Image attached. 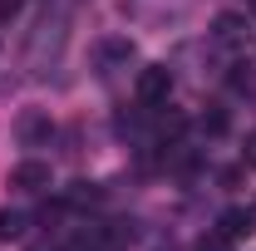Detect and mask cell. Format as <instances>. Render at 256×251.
<instances>
[{
    "instance_id": "12",
    "label": "cell",
    "mask_w": 256,
    "mask_h": 251,
    "mask_svg": "<svg viewBox=\"0 0 256 251\" xmlns=\"http://www.w3.org/2000/svg\"><path fill=\"white\" fill-rule=\"evenodd\" d=\"M197 251H232V242H226L222 232H207V236L197 242Z\"/></svg>"
},
{
    "instance_id": "8",
    "label": "cell",
    "mask_w": 256,
    "mask_h": 251,
    "mask_svg": "<svg viewBox=\"0 0 256 251\" xmlns=\"http://www.w3.org/2000/svg\"><path fill=\"white\" fill-rule=\"evenodd\" d=\"M25 226H30V217H25V212L0 207V242H20V236H25Z\"/></svg>"
},
{
    "instance_id": "4",
    "label": "cell",
    "mask_w": 256,
    "mask_h": 251,
    "mask_svg": "<svg viewBox=\"0 0 256 251\" xmlns=\"http://www.w3.org/2000/svg\"><path fill=\"white\" fill-rule=\"evenodd\" d=\"M15 138H20V148H50V138H54V124H50V114H40V108H25V114L15 118Z\"/></svg>"
},
{
    "instance_id": "1",
    "label": "cell",
    "mask_w": 256,
    "mask_h": 251,
    "mask_svg": "<svg viewBox=\"0 0 256 251\" xmlns=\"http://www.w3.org/2000/svg\"><path fill=\"white\" fill-rule=\"evenodd\" d=\"M64 40H69V20H64L60 10H50L40 25H34V34H30V50H25V64H30V74L34 79H44L54 64H60V54H64Z\"/></svg>"
},
{
    "instance_id": "3",
    "label": "cell",
    "mask_w": 256,
    "mask_h": 251,
    "mask_svg": "<svg viewBox=\"0 0 256 251\" xmlns=\"http://www.w3.org/2000/svg\"><path fill=\"white\" fill-rule=\"evenodd\" d=\"M207 40H212L222 54H236V50H246L252 25H246V15H217V20H212V30H207Z\"/></svg>"
},
{
    "instance_id": "6",
    "label": "cell",
    "mask_w": 256,
    "mask_h": 251,
    "mask_svg": "<svg viewBox=\"0 0 256 251\" xmlns=\"http://www.w3.org/2000/svg\"><path fill=\"white\" fill-rule=\"evenodd\" d=\"M10 188L34 197V192H50V162H40V158H25V162H15L10 168Z\"/></svg>"
},
{
    "instance_id": "11",
    "label": "cell",
    "mask_w": 256,
    "mask_h": 251,
    "mask_svg": "<svg viewBox=\"0 0 256 251\" xmlns=\"http://www.w3.org/2000/svg\"><path fill=\"white\" fill-rule=\"evenodd\" d=\"M182 128H188V118H182V114H162V118H158V138H178Z\"/></svg>"
},
{
    "instance_id": "9",
    "label": "cell",
    "mask_w": 256,
    "mask_h": 251,
    "mask_svg": "<svg viewBox=\"0 0 256 251\" xmlns=\"http://www.w3.org/2000/svg\"><path fill=\"white\" fill-rule=\"evenodd\" d=\"M226 128H232V118H226V108H222V104H207V114H202V133L222 138Z\"/></svg>"
},
{
    "instance_id": "15",
    "label": "cell",
    "mask_w": 256,
    "mask_h": 251,
    "mask_svg": "<svg viewBox=\"0 0 256 251\" xmlns=\"http://www.w3.org/2000/svg\"><path fill=\"white\" fill-rule=\"evenodd\" d=\"M252 5H256V0H252Z\"/></svg>"
},
{
    "instance_id": "5",
    "label": "cell",
    "mask_w": 256,
    "mask_h": 251,
    "mask_svg": "<svg viewBox=\"0 0 256 251\" xmlns=\"http://www.w3.org/2000/svg\"><path fill=\"white\" fill-rule=\"evenodd\" d=\"M133 60H138V50H133V40H128V34H114V40H104V44H98V74H104V79H114V74L128 69Z\"/></svg>"
},
{
    "instance_id": "13",
    "label": "cell",
    "mask_w": 256,
    "mask_h": 251,
    "mask_svg": "<svg viewBox=\"0 0 256 251\" xmlns=\"http://www.w3.org/2000/svg\"><path fill=\"white\" fill-rule=\"evenodd\" d=\"M242 158H246V168H256V133H246V148H242Z\"/></svg>"
},
{
    "instance_id": "7",
    "label": "cell",
    "mask_w": 256,
    "mask_h": 251,
    "mask_svg": "<svg viewBox=\"0 0 256 251\" xmlns=\"http://www.w3.org/2000/svg\"><path fill=\"white\" fill-rule=\"evenodd\" d=\"M217 232H222L226 242H242V236L256 232V212L252 207H226L222 217H217Z\"/></svg>"
},
{
    "instance_id": "2",
    "label": "cell",
    "mask_w": 256,
    "mask_h": 251,
    "mask_svg": "<svg viewBox=\"0 0 256 251\" xmlns=\"http://www.w3.org/2000/svg\"><path fill=\"white\" fill-rule=\"evenodd\" d=\"M133 94H138L143 108L168 104V94H172V69H168V64H143V69H138V79H133Z\"/></svg>"
},
{
    "instance_id": "10",
    "label": "cell",
    "mask_w": 256,
    "mask_h": 251,
    "mask_svg": "<svg viewBox=\"0 0 256 251\" xmlns=\"http://www.w3.org/2000/svg\"><path fill=\"white\" fill-rule=\"evenodd\" d=\"M98 197H104V192H98V182H74V188H69V197H64V202H74V207H94Z\"/></svg>"
},
{
    "instance_id": "14",
    "label": "cell",
    "mask_w": 256,
    "mask_h": 251,
    "mask_svg": "<svg viewBox=\"0 0 256 251\" xmlns=\"http://www.w3.org/2000/svg\"><path fill=\"white\" fill-rule=\"evenodd\" d=\"M34 251H69V246H44V242H40V246H34Z\"/></svg>"
}]
</instances>
